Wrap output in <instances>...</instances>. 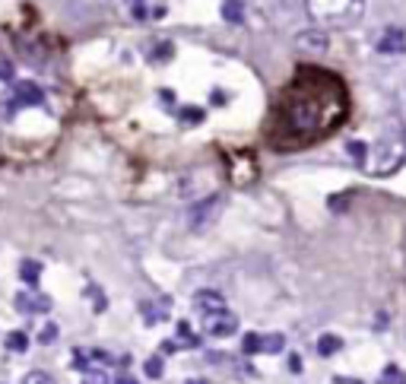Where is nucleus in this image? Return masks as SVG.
<instances>
[{
    "label": "nucleus",
    "mask_w": 406,
    "mask_h": 384,
    "mask_svg": "<svg viewBox=\"0 0 406 384\" xmlns=\"http://www.w3.org/2000/svg\"><path fill=\"white\" fill-rule=\"evenodd\" d=\"M115 384H140V381H137V378H131V375H121Z\"/></svg>",
    "instance_id": "obj_24"
},
{
    "label": "nucleus",
    "mask_w": 406,
    "mask_h": 384,
    "mask_svg": "<svg viewBox=\"0 0 406 384\" xmlns=\"http://www.w3.org/2000/svg\"><path fill=\"white\" fill-rule=\"evenodd\" d=\"M349 156H356V159H365V143H346Z\"/></svg>",
    "instance_id": "obj_22"
},
{
    "label": "nucleus",
    "mask_w": 406,
    "mask_h": 384,
    "mask_svg": "<svg viewBox=\"0 0 406 384\" xmlns=\"http://www.w3.org/2000/svg\"><path fill=\"white\" fill-rule=\"evenodd\" d=\"M308 17L330 29H346L352 25L365 10V0H305Z\"/></svg>",
    "instance_id": "obj_2"
},
{
    "label": "nucleus",
    "mask_w": 406,
    "mask_h": 384,
    "mask_svg": "<svg viewBox=\"0 0 406 384\" xmlns=\"http://www.w3.org/2000/svg\"><path fill=\"white\" fill-rule=\"evenodd\" d=\"M203 330H207L210 337H232L235 330H238V314H232L229 308L223 311H213V314H203Z\"/></svg>",
    "instance_id": "obj_4"
},
{
    "label": "nucleus",
    "mask_w": 406,
    "mask_h": 384,
    "mask_svg": "<svg viewBox=\"0 0 406 384\" xmlns=\"http://www.w3.org/2000/svg\"><path fill=\"white\" fill-rule=\"evenodd\" d=\"M194 308L200 311V318L203 314H213V311H223L225 308V299L213 289H203V292H194Z\"/></svg>",
    "instance_id": "obj_8"
},
{
    "label": "nucleus",
    "mask_w": 406,
    "mask_h": 384,
    "mask_svg": "<svg viewBox=\"0 0 406 384\" xmlns=\"http://www.w3.org/2000/svg\"><path fill=\"white\" fill-rule=\"evenodd\" d=\"M241 350L248 352V356L251 352H254V356L257 352H264V334H248L245 340H241Z\"/></svg>",
    "instance_id": "obj_15"
},
{
    "label": "nucleus",
    "mask_w": 406,
    "mask_h": 384,
    "mask_svg": "<svg viewBox=\"0 0 406 384\" xmlns=\"http://www.w3.org/2000/svg\"><path fill=\"white\" fill-rule=\"evenodd\" d=\"M19 277H23V283H29V286H38V279H42V264L38 261H23Z\"/></svg>",
    "instance_id": "obj_11"
},
{
    "label": "nucleus",
    "mask_w": 406,
    "mask_h": 384,
    "mask_svg": "<svg viewBox=\"0 0 406 384\" xmlns=\"http://www.w3.org/2000/svg\"><path fill=\"white\" fill-rule=\"evenodd\" d=\"M0 80H13V64L10 61H0Z\"/></svg>",
    "instance_id": "obj_23"
},
{
    "label": "nucleus",
    "mask_w": 406,
    "mask_h": 384,
    "mask_svg": "<svg viewBox=\"0 0 406 384\" xmlns=\"http://www.w3.org/2000/svg\"><path fill=\"white\" fill-rule=\"evenodd\" d=\"M378 384H406V372L400 365H384V372L378 375Z\"/></svg>",
    "instance_id": "obj_13"
},
{
    "label": "nucleus",
    "mask_w": 406,
    "mask_h": 384,
    "mask_svg": "<svg viewBox=\"0 0 406 384\" xmlns=\"http://www.w3.org/2000/svg\"><path fill=\"white\" fill-rule=\"evenodd\" d=\"M143 368H146V375L150 378H162V359H159V356H150Z\"/></svg>",
    "instance_id": "obj_19"
},
{
    "label": "nucleus",
    "mask_w": 406,
    "mask_h": 384,
    "mask_svg": "<svg viewBox=\"0 0 406 384\" xmlns=\"http://www.w3.org/2000/svg\"><path fill=\"white\" fill-rule=\"evenodd\" d=\"M194 346H200V340L194 337L191 324L188 321H178V334H174V343H166V350H194Z\"/></svg>",
    "instance_id": "obj_9"
},
{
    "label": "nucleus",
    "mask_w": 406,
    "mask_h": 384,
    "mask_svg": "<svg viewBox=\"0 0 406 384\" xmlns=\"http://www.w3.org/2000/svg\"><path fill=\"white\" fill-rule=\"evenodd\" d=\"M282 121L299 137H321L343 121L346 115V92L333 76L308 70L292 83L280 102Z\"/></svg>",
    "instance_id": "obj_1"
},
{
    "label": "nucleus",
    "mask_w": 406,
    "mask_h": 384,
    "mask_svg": "<svg viewBox=\"0 0 406 384\" xmlns=\"http://www.w3.org/2000/svg\"><path fill=\"white\" fill-rule=\"evenodd\" d=\"M16 308L23 311V314H45V311H51V299L42 292H19Z\"/></svg>",
    "instance_id": "obj_5"
},
{
    "label": "nucleus",
    "mask_w": 406,
    "mask_h": 384,
    "mask_svg": "<svg viewBox=\"0 0 406 384\" xmlns=\"http://www.w3.org/2000/svg\"><path fill=\"white\" fill-rule=\"evenodd\" d=\"M299 48L321 54V51H327V35H324V32H305V35H299Z\"/></svg>",
    "instance_id": "obj_10"
},
{
    "label": "nucleus",
    "mask_w": 406,
    "mask_h": 384,
    "mask_svg": "<svg viewBox=\"0 0 406 384\" xmlns=\"http://www.w3.org/2000/svg\"><path fill=\"white\" fill-rule=\"evenodd\" d=\"M188 384H210V381H203V378H191Z\"/></svg>",
    "instance_id": "obj_25"
},
{
    "label": "nucleus",
    "mask_w": 406,
    "mask_h": 384,
    "mask_svg": "<svg viewBox=\"0 0 406 384\" xmlns=\"http://www.w3.org/2000/svg\"><path fill=\"white\" fill-rule=\"evenodd\" d=\"M45 92L35 83H16L13 86V105H42Z\"/></svg>",
    "instance_id": "obj_7"
},
{
    "label": "nucleus",
    "mask_w": 406,
    "mask_h": 384,
    "mask_svg": "<svg viewBox=\"0 0 406 384\" xmlns=\"http://www.w3.org/2000/svg\"><path fill=\"white\" fill-rule=\"evenodd\" d=\"M219 213H223V197H207V200H200L197 206L188 210V226L194 232H203L219 220Z\"/></svg>",
    "instance_id": "obj_3"
},
{
    "label": "nucleus",
    "mask_w": 406,
    "mask_h": 384,
    "mask_svg": "<svg viewBox=\"0 0 406 384\" xmlns=\"http://www.w3.org/2000/svg\"><path fill=\"white\" fill-rule=\"evenodd\" d=\"M223 19L225 23H241L245 19V3L241 0H223Z\"/></svg>",
    "instance_id": "obj_12"
},
{
    "label": "nucleus",
    "mask_w": 406,
    "mask_h": 384,
    "mask_svg": "<svg viewBox=\"0 0 406 384\" xmlns=\"http://www.w3.org/2000/svg\"><path fill=\"white\" fill-rule=\"evenodd\" d=\"M54 340H58V327H54V324H48V327L42 330V334H38V343H45V346H48V343H54Z\"/></svg>",
    "instance_id": "obj_21"
},
{
    "label": "nucleus",
    "mask_w": 406,
    "mask_h": 384,
    "mask_svg": "<svg viewBox=\"0 0 406 384\" xmlns=\"http://www.w3.org/2000/svg\"><path fill=\"white\" fill-rule=\"evenodd\" d=\"M340 346H343V340L337 334H324L321 340H317V352H321L324 359H327V356H333V352H340Z\"/></svg>",
    "instance_id": "obj_14"
},
{
    "label": "nucleus",
    "mask_w": 406,
    "mask_h": 384,
    "mask_svg": "<svg viewBox=\"0 0 406 384\" xmlns=\"http://www.w3.org/2000/svg\"><path fill=\"white\" fill-rule=\"evenodd\" d=\"M23 384H54V378H51L48 372H29V375L23 378Z\"/></svg>",
    "instance_id": "obj_18"
},
{
    "label": "nucleus",
    "mask_w": 406,
    "mask_h": 384,
    "mask_svg": "<svg viewBox=\"0 0 406 384\" xmlns=\"http://www.w3.org/2000/svg\"><path fill=\"white\" fill-rule=\"evenodd\" d=\"M181 121H188V124H197V121H203V108H194V105H184L181 111Z\"/></svg>",
    "instance_id": "obj_17"
},
{
    "label": "nucleus",
    "mask_w": 406,
    "mask_h": 384,
    "mask_svg": "<svg viewBox=\"0 0 406 384\" xmlns=\"http://www.w3.org/2000/svg\"><path fill=\"white\" fill-rule=\"evenodd\" d=\"M83 384H108V378H105V372H99V368H89L83 375Z\"/></svg>",
    "instance_id": "obj_20"
},
{
    "label": "nucleus",
    "mask_w": 406,
    "mask_h": 384,
    "mask_svg": "<svg viewBox=\"0 0 406 384\" xmlns=\"http://www.w3.org/2000/svg\"><path fill=\"white\" fill-rule=\"evenodd\" d=\"M7 350H13V352H25V350H29V337H25L23 330H13V334L7 337Z\"/></svg>",
    "instance_id": "obj_16"
},
{
    "label": "nucleus",
    "mask_w": 406,
    "mask_h": 384,
    "mask_svg": "<svg viewBox=\"0 0 406 384\" xmlns=\"http://www.w3.org/2000/svg\"><path fill=\"white\" fill-rule=\"evenodd\" d=\"M378 51H381V54H403L406 51V32L397 29V25L387 29V32L378 39Z\"/></svg>",
    "instance_id": "obj_6"
}]
</instances>
